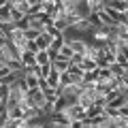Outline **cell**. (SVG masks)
Here are the masks:
<instances>
[{
	"label": "cell",
	"mask_w": 128,
	"mask_h": 128,
	"mask_svg": "<svg viewBox=\"0 0 128 128\" xmlns=\"http://www.w3.org/2000/svg\"><path fill=\"white\" fill-rule=\"evenodd\" d=\"M70 45V49L75 51V54H81V56H86V51H88V45H90V41H86L83 36H77V38H70V41H66Z\"/></svg>",
	"instance_id": "1"
},
{
	"label": "cell",
	"mask_w": 128,
	"mask_h": 128,
	"mask_svg": "<svg viewBox=\"0 0 128 128\" xmlns=\"http://www.w3.org/2000/svg\"><path fill=\"white\" fill-rule=\"evenodd\" d=\"M51 41H54V36H49V34H47V32H43L41 36L36 38V45H38V51H41V49H49V47H51Z\"/></svg>",
	"instance_id": "2"
},
{
	"label": "cell",
	"mask_w": 128,
	"mask_h": 128,
	"mask_svg": "<svg viewBox=\"0 0 128 128\" xmlns=\"http://www.w3.org/2000/svg\"><path fill=\"white\" fill-rule=\"evenodd\" d=\"M83 68V73H90V70H96L98 68V64H96V60H92V58H88V56H83V60H81V64H79Z\"/></svg>",
	"instance_id": "3"
},
{
	"label": "cell",
	"mask_w": 128,
	"mask_h": 128,
	"mask_svg": "<svg viewBox=\"0 0 128 128\" xmlns=\"http://www.w3.org/2000/svg\"><path fill=\"white\" fill-rule=\"evenodd\" d=\"M88 22H90V26H92V28H105V24H102V17H100V13H98V11H94V13L88 15Z\"/></svg>",
	"instance_id": "4"
},
{
	"label": "cell",
	"mask_w": 128,
	"mask_h": 128,
	"mask_svg": "<svg viewBox=\"0 0 128 128\" xmlns=\"http://www.w3.org/2000/svg\"><path fill=\"white\" fill-rule=\"evenodd\" d=\"M47 83H49V88H54V90H60V73H58V70H51V73H49Z\"/></svg>",
	"instance_id": "5"
},
{
	"label": "cell",
	"mask_w": 128,
	"mask_h": 128,
	"mask_svg": "<svg viewBox=\"0 0 128 128\" xmlns=\"http://www.w3.org/2000/svg\"><path fill=\"white\" fill-rule=\"evenodd\" d=\"M36 64H38V66H43V64H51V58H49V51H47V49L36 51Z\"/></svg>",
	"instance_id": "6"
},
{
	"label": "cell",
	"mask_w": 128,
	"mask_h": 128,
	"mask_svg": "<svg viewBox=\"0 0 128 128\" xmlns=\"http://www.w3.org/2000/svg\"><path fill=\"white\" fill-rule=\"evenodd\" d=\"M68 73L73 75L75 81H81V79H83V68L79 66V64H70V66H68Z\"/></svg>",
	"instance_id": "7"
},
{
	"label": "cell",
	"mask_w": 128,
	"mask_h": 128,
	"mask_svg": "<svg viewBox=\"0 0 128 128\" xmlns=\"http://www.w3.org/2000/svg\"><path fill=\"white\" fill-rule=\"evenodd\" d=\"M51 66H54V70H58V73H64V70H68L70 62L68 60H56V62H51Z\"/></svg>",
	"instance_id": "8"
},
{
	"label": "cell",
	"mask_w": 128,
	"mask_h": 128,
	"mask_svg": "<svg viewBox=\"0 0 128 128\" xmlns=\"http://www.w3.org/2000/svg\"><path fill=\"white\" fill-rule=\"evenodd\" d=\"M81 60H83V56H81V54H75L73 58H70V64H81Z\"/></svg>",
	"instance_id": "9"
},
{
	"label": "cell",
	"mask_w": 128,
	"mask_h": 128,
	"mask_svg": "<svg viewBox=\"0 0 128 128\" xmlns=\"http://www.w3.org/2000/svg\"><path fill=\"white\" fill-rule=\"evenodd\" d=\"M26 2H28V4H30V6H36V4H41L43 0H26Z\"/></svg>",
	"instance_id": "10"
},
{
	"label": "cell",
	"mask_w": 128,
	"mask_h": 128,
	"mask_svg": "<svg viewBox=\"0 0 128 128\" xmlns=\"http://www.w3.org/2000/svg\"><path fill=\"white\" fill-rule=\"evenodd\" d=\"M11 4H19V2H24V0H9Z\"/></svg>",
	"instance_id": "11"
},
{
	"label": "cell",
	"mask_w": 128,
	"mask_h": 128,
	"mask_svg": "<svg viewBox=\"0 0 128 128\" xmlns=\"http://www.w3.org/2000/svg\"><path fill=\"white\" fill-rule=\"evenodd\" d=\"M4 66H6V64H4V62H2V60H0V68H4Z\"/></svg>",
	"instance_id": "12"
},
{
	"label": "cell",
	"mask_w": 128,
	"mask_h": 128,
	"mask_svg": "<svg viewBox=\"0 0 128 128\" xmlns=\"http://www.w3.org/2000/svg\"><path fill=\"white\" fill-rule=\"evenodd\" d=\"M0 102H2V98H0Z\"/></svg>",
	"instance_id": "13"
}]
</instances>
